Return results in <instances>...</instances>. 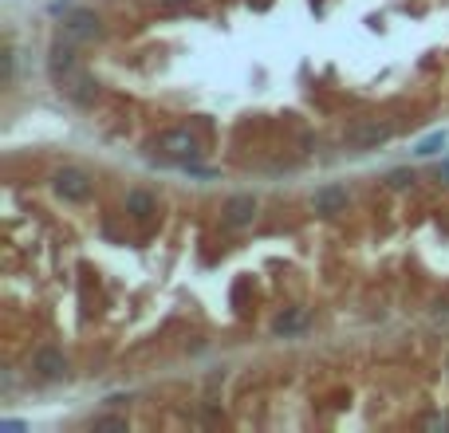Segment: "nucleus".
Masks as SVG:
<instances>
[{
  "label": "nucleus",
  "mask_w": 449,
  "mask_h": 433,
  "mask_svg": "<svg viewBox=\"0 0 449 433\" xmlns=\"http://www.w3.org/2000/svg\"><path fill=\"white\" fill-rule=\"evenodd\" d=\"M60 36L68 43L99 40L102 36V20L95 16V12H87V9H68V16H63V24H60Z\"/></svg>",
  "instance_id": "1"
},
{
  "label": "nucleus",
  "mask_w": 449,
  "mask_h": 433,
  "mask_svg": "<svg viewBox=\"0 0 449 433\" xmlns=\"http://www.w3.org/2000/svg\"><path fill=\"white\" fill-rule=\"evenodd\" d=\"M51 186H56V193H60L63 201H87V197H91V178H87L83 170H60L51 178Z\"/></svg>",
  "instance_id": "2"
},
{
  "label": "nucleus",
  "mask_w": 449,
  "mask_h": 433,
  "mask_svg": "<svg viewBox=\"0 0 449 433\" xmlns=\"http://www.w3.org/2000/svg\"><path fill=\"white\" fill-rule=\"evenodd\" d=\"M158 150L162 154H170V158H178V161H194L197 154V138L189 134V130H166V134L158 138Z\"/></svg>",
  "instance_id": "3"
},
{
  "label": "nucleus",
  "mask_w": 449,
  "mask_h": 433,
  "mask_svg": "<svg viewBox=\"0 0 449 433\" xmlns=\"http://www.w3.org/2000/svg\"><path fill=\"white\" fill-rule=\"evenodd\" d=\"M60 87H63V95H68L71 102H79V107H87V102H95L99 99V83H95L87 71H71L68 79H60Z\"/></svg>",
  "instance_id": "4"
},
{
  "label": "nucleus",
  "mask_w": 449,
  "mask_h": 433,
  "mask_svg": "<svg viewBox=\"0 0 449 433\" xmlns=\"http://www.w3.org/2000/svg\"><path fill=\"white\" fill-rule=\"evenodd\" d=\"M312 205H315V213H323V217H339V213L347 209V189L343 186H323V189H315Z\"/></svg>",
  "instance_id": "5"
},
{
  "label": "nucleus",
  "mask_w": 449,
  "mask_h": 433,
  "mask_svg": "<svg viewBox=\"0 0 449 433\" xmlns=\"http://www.w3.org/2000/svg\"><path fill=\"white\" fill-rule=\"evenodd\" d=\"M253 217H256V197H248V193L233 197L225 205V225L229 229H245V225H253Z\"/></svg>",
  "instance_id": "6"
},
{
  "label": "nucleus",
  "mask_w": 449,
  "mask_h": 433,
  "mask_svg": "<svg viewBox=\"0 0 449 433\" xmlns=\"http://www.w3.org/2000/svg\"><path fill=\"white\" fill-rule=\"evenodd\" d=\"M48 68H51V79L60 83V79H68L71 71H75V51H71V43L63 40H56V48H51V60H48Z\"/></svg>",
  "instance_id": "7"
},
{
  "label": "nucleus",
  "mask_w": 449,
  "mask_h": 433,
  "mask_svg": "<svg viewBox=\"0 0 449 433\" xmlns=\"http://www.w3.org/2000/svg\"><path fill=\"white\" fill-rule=\"evenodd\" d=\"M36 370H40L43 378H63V374H68V358L56 347H40L36 351Z\"/></svg>",
  "instance_id": "8"
},
{
  "label": "nucleus",
  "mask_w": 449,
  "mask_h": 433,
  "mask_svg": "<svg viewBox=\"0 0 449 433\" xmlns=\"http://www.w3.org/2000/svg\"><path fill=\"white\" fill-rule=\"evenodd\" d=\"M386 138H390V130H386V127H379V122H371V127H359V130H351V146H355V150H371V146L386 142Z\"/></svg>",
  "instance_id": "9"
},
{
  "label": "nucleus",
  "mask_w": 449,
  "mask_h": 433,
  "mask_svg": "<svg viewBox=\"0 0 449 433\" xmlns=\"http://www.w3.org/2000/svg\"><path fill=\"white\" fill-rule=\"evenodd\" d=\"M445 142H449V134H445V130H438V134L422 138L414 154H418V158H433V154H438V150H445Z\"/></svg>",
  "instance_id": "10"
},
{
  "label": "nucleus",
  "mask_w": 449,
  "mask_h": 433,
  "mask_svg": "<svg viewBox=\"0 0 449 433\" xmlns=\"http://www.w3.org/2000/svg\"><path fill=\"white\" fill-rule=\"evenodd\" d=\"M127 209L134 213V217H150V213H154V197L142 193V189H134V193L127 197Z\"/></svg>",
  "instance_id": "11"
},
{
  "label": "nucleus",
  "mask_w": 449,
  "mask_h": 433,
  "mask_svg": "<svg viewBox=\"0 0 449 433\" xmlns=\"http://www.w3.org/2000/svg\"><path fill=\"white\" fill-rule=\"evenodd\" d=\"M300 327H304V311H288V315H280V319L272 323L276 335H292V331H300Z\"/></svg>",
  "instance_id": "12"
},
{
  "label": "nucleus",
  "mask_w": 449,
  "mask_h": 433,
  "mask_svg": "<svg viewBox=\"0 0 449 433\" xmlns=\"http://www.w3.org/2000/svg\"><path fill=\"white\" fill-rule=\"evenodd\" d=\"M95 429H127L122 417H95Z\"/></svg>",
  "instance_id": "13"
},
{
  "label": "nucleus",
  "mask_w": 449,
  "mask_h": 433,
  "mask_svg": "<svg viewBox=\"0 0 449 433\" xmlns=\"http://www.w3.org/2000/svg\"><path fill=\"white\" fill-rule=\"evenodd\" d=\"M0 429H4V433H24V425H20V422H0Z\"/></svg>",
  "instance_id": "14"
},
{
  "label": "nucleus",
  "mask_w": 449,
  "mask_h": 433,
  "mask_svg": "<svg viewBox=\"0 0 449 433\" xmlns=\"http://www.w3.org/2000/svg\"><path fill=\"white\" fill-rule=\"evenodd\" d=\"M438 173H441V181H449V158L441 161V170H438Z\"/></svg>",
  "instance_id": "15"
},
{
  "label": "nucleus",
  "mask_w": 449,
  "mask_h": 433,
  "mask_svg": "<svg viewBox=\"0 0 449 433\" xmlns=\"http://www.w3.org/2000/svg\"><path fill=\"white\" fill-rule=\"evenodd\" d=\"M166 4H189V0H166Z\"/></svg>",
  "instance_id": "16"
}]
</instances>
